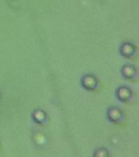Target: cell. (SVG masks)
Listing matches in <instances>:
<instances>
[{
  "mask_svg": "<svg viewBox=\"0 0 139 157\" xmlns=\"http://www.w3.org/2000/svg\"><path fill=\"white\" fill-rule=\"evenodd\" d=\"M81 84L83 86V88L87 90H93L97 87V81L95 78L92 75H86L81 78Z\"/></svg>",
  "mask_w": 139,
  "mask_h": 157,
  "instance_id": "1",
  "label": "cell"
},
{
  "mask_svg": "<svg viewBox=\"0 0 139 157\" xmlns=\"http://www.w3.org/2000/svg\"><path fill=\"white\" fill-rule=\"evenodd\" d=\"M46 113L42 110H36L32 113V119L38 124H44L46 121Z\"/></svg>",
  "mask_w": 139,
  "mask_h": 157,
  "instance_id": "2",
  "label": "cell"
}]
</instances>
